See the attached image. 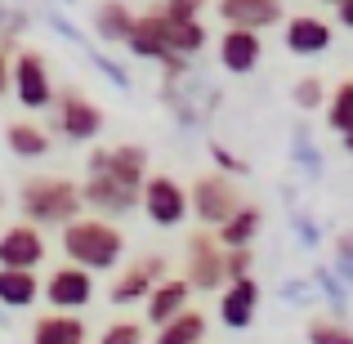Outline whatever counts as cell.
Here are the masks:
<instances>
[{
	"instance_id": "1",
	"label": "cell",
	"mask_w": 353,
	"mask_h": 344,
	"mask_svg": "<svg viewBox=\"0 0 353 344\" xmlns=\"http://www.w3.org/2000/svg\"><path fill=\"white\" fill-rule=\"evenodd\" d=\"M63 255L72 264L90 268V273H103V268H117L121 255H125V232H121L108 215H77L63 224Z\"/></svg>"
},
{
	"instance_id": "2",
	"label": "cell",
	"mask_w": 353,
	"mask_h": 344,
	"mask_svg": "<svg viewBox=\"0 0 353 344\" xmlns=\"http://www.w3.org/2000/svg\"><path fill=\"white\" fill-rule=\"evenodd\" d=\"M18 206H23L27 224L59 228V224H68V219H77L85 201H81V183L63 179V174H36V179L23 183Z\"/></svg>"
},
{
	"instance_id": "3",
	"label": "cell",
	"mask_w": 353,
	"mask_h": 344,
	"mask_svg": "<svg viewBox=\"0 0 353 344\" xmlns=\"http://www.w3.org/2000/svg\"><path fill=\"white\" fill-rule=\"evenodd\" d=\"M9 90H14V99L27 112L54 108V99H59V90L50 81V68H45V59L36 50H18V59L9 63Z\"/></svg>"
},
{
	"instance_id": "4",
	"label": "cell",
	"mask_w": 353,
	"mask_h": 344,
	"mask_svg": "<svg viewBox=\"0 0 353 344\" xmlns=\"http://www.w3.org/2000/svg\"><path fill=\"white\" fill-rule=\"evenodd\" d=\"M241 206V192L228 174H201L188 188V215H197L206 228H219Z\"/></svg>"
},
{
	"instance_id": "5",
	"label": "cell",
	"mask_w": 353,
	"mask_h": 344,
	"mask_svg": "<svg viewBox=\"0 0 353 344\" xmlns=\"http://www.w3.org/2000/svg\"><path fill=\"white\" fill-rule=\"evenodd\" d=\"M139 206L157 228H179L188 219V188L179 179H170V174H152L139 188Z\"/></svg>"
},
{
	"instance_id": "6",
	"label": "cell",
	"mask_w": 353,
	"mask_h": 344,
	"mask_svg": "<svg viewBox=\"0 0 353 344\" xmlns=\"http://www.w3.org/2000/svg\"><path fill=\"white\" fill-rule=\"evenodd\" d=\"M188 273L183 282L192 291H219L224 286V246L215 241V232H192L188 237Z\"/></svg>"
},
{
	"instance_id": "7",
	"label": "cell",
	"mask_w": 353,
	"mask_h": 344,
	"mask_svg": "<svg viewBox=\"0 0 353 344\" xmlns=\"http://www.w3.org/2000/svg\"><path fill=\"white\" fill-rule=\"evenodd\" d=\"M41 291L59 313H81L90 300H94V277H90V268H81V264H63V268L50 273V282H45Z\"/></svg>"
},
{
	"instance_id": "8",
	"label": "cell",
	"mask_w": 353,
	"mask_h": 344,
	"mask_svg": "<svg viewBox=\"0 0 353 344\" xmlns=\"http://www.w3.org/2000/svg\"><path fill=\"white\" fill-rule=\"evenodd\" d=\"M54 108H59V130L68 139H77V143L99 139V130H103V108H99V103H90L85 94L68 90L63 99H54Z\"/></svg>"
},
{
	"instance_id": "9",
	"label": "cell",
	"mask_w": 353,
	"mask_h": 344,
	"mask_svg": "<svg viewBox=\"0 0 353 344\" xmlns=\"http://www.w3.org/2000/svg\"><path fill=\"white\" fill-rule=\"evenodd\" d=\"M45 259V237L36 224H14L0 232V268H41Z\"/></svg>"
},
{
	"instance_id": "10",
	"label": "cell",
	"mask_w": 353,
	"mask_h": 344,
	"mask_svg": "<svg viewBox=\"0 0 353 344\" xmlns=\"http://www.w3.org/2000/svg\"><path fill=\"white\" fill-rule=\"evenodd\" d=\"M161 268H165V259H161V255H148V259H139V264L121 268V277L112 282L108 300H112L117 309H125V304H139V300H148V291H152V286L161 282Z\"/></svg>"
},
{
	"instance_id": "11",
	"label": "cell",
	"mask_w": 353,
	"mask_h": 344,
	"mask_svg": "<svg viewBox=\"0 0 353 344\" xmlns=\"http://www.w3.org/2000/svg\"><path fill=\"white\" fill-rule=\"evenodd\" d=\"M259 313V286L255 277H233V282H224V300H219V322H224L228 331H246L250 322H255Z\"/></svg>"
},
{
	"instance_id": "12",
	"label": "cell",
	"mask_w": 353,
	"mask_h": 344,
	"mask_svg": "<svg viewBox=\"0 0 353 344\" xmlns=\"http://www.w3.org/2000/svg\"><path fill=\"white\" fill-rule=\"evenodd\" d=\"M259 54H264V41L259 32H246V27H228L219 36V63H224L233 77H246V72L259 68Z\"/></svg>"
},
{
	"instance_id": "13",
	"label": "cell",
	"mask_w": 353,
	"mask_h": 344,
	"mask_svg": "<svg viewBox=\"0 0 353 344\" xmlns=\"http://www.w3.org/2000/svg\"><path fill=\"white\" fill-rule=\"evenodd\" d=\"M157 27H161L165 54H179V59H188V54H197L201 45H206V27H201V18H179V14H165V9H157Z\"/></svg>"
},
{
	"instance_id": "14",
	"label": "cell",
	"mask_w": 353,
	"mask_h": 344,
	"mask_svg": "<svg viewBox=\"0 0 353 344\" xmlns=\"http://www.w3.org/2000/svg\"><path fill=\"white\" fill-rule=\"evenodd\" d=\"M219 18H224V27L264 32V27H277L282 0H219Z\"/></svg>"
},
{
	"instance_id": "15",
	"label": "cell",
	"mask_w": 353,
	"mask_h": 344,
	"mask_svg": "<svg viewBox=\"0 0 353 344\" xmlns=\"http://www.w3.org/2000/svg\"><path fill=\"white\" fill-rule=\"evenodd\" d=\"M286 50L295 59H313V54H327L331 50V27L327 18H313V14H295L286 23Z\"/></svg>"
},
{
	"instance_id": "16",
	"label": "cell",
	"mask_w": 353,
	"mask_h": 344,
	"mask_svg": "<svg viewBox=\"0 0 353 344\" xmlns=\"http://www.w3.org/2000/svg\"><path fill=\"white\" fill-rule=\"evenodd\" d=\"M125 45L134 59H152V63H165L170 54H165V45H161V27H157V9H148V14H134V23H130V32H125Z\"/></svg>"
},
{
	"instance_id": "17",
	"label": "cell",
	"mask_w": 353,
	"mask_h": 344,
	"mask_svg": "<svg viewBox=\"0 0 353 344\" xmlns=\"http://www.w3.org/2000/svg\"><path fill=\"white\" fill-rule=\"evenodd\" d=\"M188 295H192V286L183 282V277H161V282L148 291V322L161 327L165 318H174L179 309H188Z\"/></svg>"
},
{
	"instance_id": "18",
	"label": "cell",
	"mask_w": 353,
	"mask_h": 344,
	"mask_svg": "<svg viewBox=\"0 0 353 344\" xmlns=\"http://www.w3.org/2000/svg\"><path fill=\"white\" fill-rule=\"evenodd\" d=\"M32 344H85V322L77 313H45L32 327Z\"/></svg>"
},
{
	"instance_id": "19",
	"label": "cell",
	"mask_w": 353,
	"mask_h": 344,
	"mask_svg": "<svg viewBox=\"0 0 353 344\" xmlns=\"http://www.w3.org/2000/svg\"><path fill=\"white\" fill-rule=\"evenodd\" d=\"M152 344H206V318L197 309H179L174 318H165L157 327Z\"/></svg>"
},
{
	"instance_id": "20",
	"label": "cell",
	"mask_w": 353,
	"mask_h": 344,
	"mask_svg": "<svg viewBox=\"0 0 353 344\" xmlns=\"http://www.w3.org/2000/svg\"><path fill=\"white\" fill-rule=\"evenodd\" d=\"M41 295L36 268H0V304L5 309H27Z\"/></svg>"
},
{
	"instance_id": "21",
	"label": "cell",
	"mask_w": 353,
	"mask_h": 344,
	"mask_svg": "<svg viewBox=\"0 0 353 344\" xmlns=\"http://www.w3.org/2000/svg\"><path fill=\"white\" fill-rule=\"evenodd\" d=\"M130 23H134V9H130L125 0H99V9H94L99 41L121 45V41H125V32H130Z\"/></svg>"
},
{
	"instance_id": "22",
	"label": "cell",
	"mask_w": 353,
	"mask_h": 344,
	"mask_svg": "<svg viewBox=\"0 0 353 344\" xmlns=\"http://www.w3.org/2000/svg\"><path fill=\"white\" fill-rule=\"evenodd\" d=\"M259 224H264V215H259L255 206H237L233 215L219 224L215 241H219L224 250H233V246H250V241H255V232H259Z\"/></svg>"
},
{
	"instance_id": "23",
	"label": "cell",
	"mask_w": 353,
	"mask_h": 344,
	"mask_svg": "<svg viewBox=\"0 0 353 344\" xmlns=\"http://www.w3.org/2000/svg\"><path fill=\"white\" fill-rule=\"evenodd\" d=\"M5 143L14 156H23V161H32V156H45L50 152V134H45L36 121H14V125L5 130Z\"/></svg>"
},
{
	"instance_id": "24",
	"label": "cell",
	"mask_w": 353,
	"mask_h": 344,
	"mask_svg": "<svg viewBox=\"0 0 353 344\" xmlns=\"http://www.w3.org/2000/svg\"><path fill=\"white\" fill-rule=\"evenodd\" d=\"M327 121H331L336 134H349L353 130V81H340L336 85V94H331V103H327Z\"/></svg>"
},
{
	"instance_id": "25",
	"label": "cell",
	"mask_w": 353,
	"mask_h": 344,
	"mask_svg": "<svg viewBox=\"0 0 353 344\" xmlns=\"http://www.w3.org/2000/svg\"><path fill=\"white\" fill-rule=\"evenodd\" d=\"M309 344H353V331L345 327V322H309Z\"/></svg>"
},
{
	"instance_id": "26",
	"label": "cell",
	"mask_w": 353,
	"mask_h": 344,
	"mask_svg": "<svg viewBox=\"0 0 353 344\" xmlns=\"http://www.w3.org/2000/svg\"><path fill=\"white\" fill-rule=\"evenodd\" d=\"M148 336H143V327H139V322H112V327L103 331V336H99V344H143Z\"/></svg>"
},
{
	"instance_id": "27",
	"label": "cell",
	"mask_w": 353,
	"mask_h": 344,
	"mask_svg": "<svg viewBox=\"0 0 353 344\" xmlns=\"http://www.w3.org/2000/svg\"><path fill=\"white\" fill-rule=\"evenodd\" d=\"M250 246H233V250H224V282H233V277H246V268H250Z\"/></svg>"
},
{
	"instance_id": "28",
	"label": "cell",
	"mask_w": 353,
	"mask_h": 344,
	"mask_svg": "<svg viewBox=\"0 0 353 344\" xmlns=\"http://www.w3.org/2000/svg\"><path fill=\"white\" fill-rule=\"evenodd\" d=\"M322 99H327V94H322L318 77H304L300 85H295V103H300V108H322Z\"/></svg>"
},
{
	"instance_id": "29",
	"label": "cell",
	"mask_w": 353,
	"mask_h": 344,
	"mask_svg": "<svg viewBox=\"0 0 353 344\" xmlns=\"http://www.w3.org/2000/svg\"><path fill=\"white\" fill-rule=\"evenodd\" d=\"M165 14H179V18H201V9H206V0H165Z\"/></svg>"
},
{
	"instance_id": "30",
	"label": "cell",
	"mask_w": 353,
	"mask_h": 344,
	"mask_svg": "<svg viewBox=\"0 0 353 344\" xmlns=\"http://www.w3.org/2000/svg\"><path fill=\"white\" fill-rule=\"evenodd\" d=\"M336 9H340V23H345V27H349V32H353V0H340V5H336Z\"/></svg>"
},
{
	"instance_id": "31",
	"label": "cell",
	"mask_w": 353,
	"mask_h": 344,
	"mask_svg": "<svg viewBox=\"0 0 353 344\" xmlns=\"http://www.w3.org/2000/svg\"><path fill=\"white\" fill-rule=\"evenodd\" d=\"M215 156H219V165H224V170H246V165H241V161H233V156H228L224 148H215Z\"/></svg>"
},
{
	"instance_id": "32",
	"label": "cell",
	"mask_w": 353,
	"mask_h": 344,
	"mask_svg": "<svg viewBox=\"0 0 353 344\" xmlns=\"http://www.w3.org/2000/svg\"><path fill=\"white\" fill-rule=\"evenodd\" d=\"M0 94H9V59L0 54Z\"/></svg>"
},
{
	"instance_id": "33",
	"label": "cell",
	"mask_w": 353,
	"mask_h": 344,
	"mask_svg": "<svg viewBox=\"0 0 353 344\" xmlns=\"http://www.w3.org/2000/svg\"><path fill=\"white\" fill-rule=\"evenodd\" d=\"M340 139H345V148H349V152H353V130H349V134H340Z\"/></svg>"
},
{
	"instance_id": "34",
	"label": "cell",
	"mask_w": 353,
	"mask_h": 344,
	"mask_svg": "<svg viewBox=\"0 0 353 344\" xmlns=\"http://www.w3.org/2000/svg\"><path fill=\"white\" fill-rule=\"evenodd\" d=\"M327 5H340V0H327Z\"/></svg>"
}]
</instances>
